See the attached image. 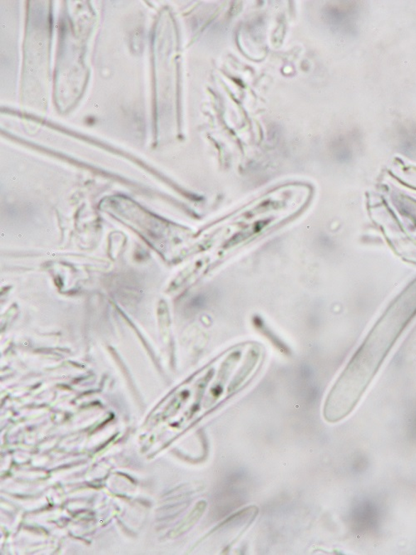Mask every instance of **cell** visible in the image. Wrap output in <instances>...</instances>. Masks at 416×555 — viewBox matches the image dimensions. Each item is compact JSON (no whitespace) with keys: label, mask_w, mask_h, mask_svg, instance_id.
<instances>
[{"label":"cell","mask_w":416,"mask_h":555,"mask_svg":"<svg viewBox=\"0 0 416 555\" xmlns=\"http://www.w3.org/2000/svg\"><path fill=\"white\" fill-rule=\"evenodd\" d=\"M406 305V302L396 304L389 310L341 374L351 392L364 394L373 381L387 354L415 312L416 303Z\"/></svg>","instance_id":"1"},{"label":"cell","mask_w":416,"mask_h":555,"mask_svg":"<svg viewBox=\"0 0 416 555\" xmlns=\"http://www.w3.org/2000/svg\"><path fill=\"white\" fill-rule=\"evenodd\" d=\"M206 507L207 503L205 501H201V502L198 503L192 512L188 514L187 517L182 521V524L174 530V535L178 536V535L186 532L187 530L192 527L200 519L202 515L204 513Z\"/></svg>","instance_id":"2"}]
</instances>
